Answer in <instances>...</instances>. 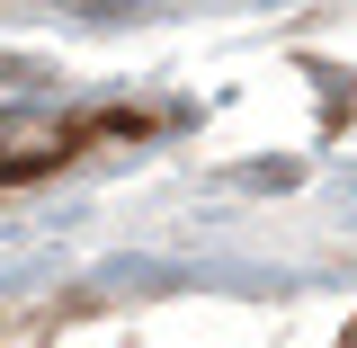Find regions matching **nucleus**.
Returning <instances> with one entry per match:
<instances>
[{"instance_id": "1", "label": "nucleus", "mask_w": 357, "mask_h": 348, "mask_svg": "<svg viewBox=\"0 0 357 348\" xmlns=\"http://www.w3.org/2000/svg\"><path fill=\"white\" fill-rule=\"evenodd\" d=\"M340 348H357V321H349V340H340Z\"/></svg>"}]
</instances>
